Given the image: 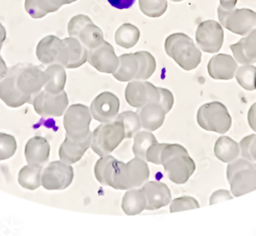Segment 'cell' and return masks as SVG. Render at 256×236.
I'll list each match as a JSON object with an SVG mask.
<instances>
[{
  "label": "cell",
  "mask_w": 256,
  "mask_h": 236,
  "mask_svg": "<svg viewBox=\"0 0 256 236\" xmlns=\"http://www.w3.org/2000/svg\"><path fill=\"white\" fill-rule=\"evenodd\" d=\"M94 175L102 185L117 190L132 189L146 183L150 168L146 161L138 157L124 163L108 155L96 162Z\"/></svg>",
  "instance_id": "6da1fadb"
},
{
  "label": "cell",
  "mask_w": 256,
  "mask_h": 236,
  "mask_svg": "<svg viewBox=\"0 0 256 236\" xmlns=\"http://www.w3.org/2000/svg\"><path fill=\"white\" fill-rule=\"evenodd\" d=\"M161 165L171 182L186 183L196 171V163L188 150L180 144L166 143L160 155Z\"/></svg>",
  "instance_id": "7a4b0ae2"
},
{
  "label": "cell",
  "mask_w": 256,
  "mask_h": 236,
  "mask_svg": "<svg viewBox=\"0 0 256 236\" xmlns=\"http://www.w3.org/2000/svg\"><path fill=\"white\" fill-rule=\"evenodd\" d=\"M6 76L18 94L32 104L34 98L50 80V76L40 66L32 64L16 65L8 70Z\"/></svg>",
  "instance_id": "3957f363"
},
{
  "label": "cell",
  "mask_w": 256,
  "mask_h": 236,
  "mask_svg": "<svg viewBox=\"0 0 256 236\" xmlns=\"http://www.w3.org/2000/svg\"><path fill=\"white\" fill-rule=\"evenodd\" d=\"M166 54L186 71H190L199 66L202 53L194 40L184 33H174L165 41Z\"/></svg>",
  "instance_id": "277c9868"
},
{
  "label": "cell",
  "mask_w": 256,
  "mask_h": 236,
  "mask_svg": "<svg viewBox=\"0 0 256 236\" xmlns=\"http://www.w3.org/2000/svg\"><path fill=\"white\" fill-rule=\"evenodd\" d=\"M227 178L234 196L256 190V163L246 159L232 161L227 167Z\"/></svg>",
  "instance_id": "5b68a950"
},
{
  "label": "cell",
  "mask_w": 256,
  "mask_h": 236,
  "mask_svg": "<svg viewBox=\"0 0 256 236\" xmlns=\"http://www.w3.org/2000/svg\"><path fill=\"white\" fill-rule=\"evenodd\" d=\"M125 139V130L120 121L102 123L92 132L90 147L98 156L112 153Z\"/></svg>",
  "instance_id": "8992f818"
},
{
  "label": "cell",
  "mask_w": 256,
  "mask_h": 236,
  "mask_svg": "<svg viewBox=\"0 0 256 236\" xmlns=\"http://www.w3.org/2000/svg\"><path fill=\"white\" fill-rule=\"evenodd\" d=\"M196 119L202 129L217 133H226L232 126V118L228 109L220 102L202 105L197 112Z\"/></svg>",
  "instance_id": "52a82bcc"
},
{
  "label": "cell",
  "mask_w": 256,
  "mask_h": 236,
  "mask_svg": "<svg viewBox=\"0 0 256 236\" xmlns=\"http://www.w3.org/2000/svg\"><path fill=\"white\" fill-rule=\"evenodd\" d=\"M68 32L70 37L77 39L88 50L97 48L104 41L102 30L88 17L82 14L72 18Z\"/></svg>",
  "instance_id": "ba28073f"
},
{
  "label": "cell",
  "mask_w": 256,
  "mask_h": 236,
  "mask_svg": "<svg viewBox=\"0 0 256 236\" xmlns=\"http://www.w3.org/2000/svg\"><path fill=\"white\" fill-rule=\"evenodd\" d=\"M218 17L221 25L232 33L246 36L256 29V13L248 9L218 8Z\"/></svg>",
  "instance_id": "9c48e42d"
},
{
  "label": "cell",
  "mask_w": 256,
  "mask_h": 236,
  "mask_svg": "<svg viewBox=\"0 0 256 236\" xmlns=\"http://www.w3.org/2000/svg\"><path fill=\"white\" fill-rule=\"evenodd\" d=\"M92 116L88 106L82 104L72 105L66 111L63 121L66 136L77 139L86 138L90 132Z\"/></svg>",
  "instance_id": "30bf717a"
},
{
  "label": "cell",
  "mask_w": 256,
  "mask_h": 236,
  "mask_svg": "<svg viewBox=\"0 0 256 236\" xmlns=\"http://www.w3.org/2000/svg\"><path fill=\"white\" fill-rule=\"evenodd\" d=\"M38 60L44 65L58 64L66 68L68 63V50L62 40L54 36L44 37L36 48Z\"/></svg>",
  "instance_id": "8fae6325"
},
{
  "label": "cell",
  "mask_w": 256,
  "mask_h": 236,
  "mask_svg": "<svg viewBox=\"0 0 256 236\" xmlns=\"http://www.w3.org/2000/svg\"><path fill=\"white\" fill-rule=\"evenodd\" d=\"M74 169L70 164L54 161L44 168L42 175V185L46 189L63 190L72 183Z\"/></svg>",
  "instance_id": "7c38bea8"
},
{
  "label": "cell",
  "mask_w": 256,
  "mask_h": 236,
  "mask_svg": "<svg viewBox=\"0 0 256 236\" xmlns=\"http://www.w3.org/2000/svg\"><path fill=\"white\" fill-rule=\"evenodd\" d=\"M125 99L132 107L140 109L148 103L160 102V87L149 82L134 80L128 83L125 89Z\"/></svg>",
  "instance_id": "4fadbf2b"
},
{
  "label": "cell",
  "mask_w": 256,
  "mask_h": 236,
  "mask_svg": "<svg viewBox=\"0 0 256 236\" xmlns=\"http://www.w3.org/2000/svg\"><path fill=\"white\" fill-rule=\"evenodd\" d=\"M32 105L42 117H60L68 105V98L64 90L57 94L43 90L34 98Z\"/></svg>",
  "instance_id": "5bb4252c"
},
{
  "label": "cell",
  "mask_w": 256,
  "mask_h": 236,
  "mask_svg": "<svg viewBox=\"0 0 256 236\" xmlns=\"http://www.w3.org/2000/svg\"><path fill=\"white\" fill-rule=\"evenodd\" d=\"M196 40L202 51L208 53H217L224 44V30L216 21L206 20L198 26Z\"/></svg>",
  "instance_id": "9a60e30c"
},
{
  "label": "cell",
  "mask_w": 256,
  "mask_h": 236,
  "mask_svg": "<svg viewBox=\"0 0 256 236\" xmlns=\"http://www.w3.org/2000/svg\"><path fill=\"white\" fill-rule=\"evenodd\" d=\"M120 100L110 92H104L92 101L90 106L92 117L102 123L112 122L118 114Z\"/></svg>",
  "instance_id": "2e32d148"
},
{
  "label": "cell",
  "mask_w": 256,
  "mask_h": 236,
  "mask_svg": "<svg viewBox=\"0 0 256 236\" xmlns=\"http://www.w3.org/2000/svg\"><path fill=\"white\" fill-rule=\"evenodd\" d=\"M88 62L100 73L113 74L118 67L119 58L112 45L104 40L97 48L88 50Z\"/></svg>",
  "instance_id": "e0dca14e"
},
{
  "label": "cell",
  "mask_w": 256,
  "mask_h": 236,
  "mask_svg": "<svg viewBox=\"0 0 256 236\" xmlns=\"http://www.w3.org/2000/svg\"><path fill=\"white\" fill-rule=\"evenodd\" d=\"M142 189L146 198V210L159 209L169 205L171 201L170 190L166 184L151 181L146 182Z\"/></svg>",
  "instance_id": "ac0fdd59"
},
{
  "label": "cell",
  "mask_w": 256,
  "mask_h": 236,
  "mask_svg": "<svg viewBox=\"0 0 256 236\" xmlns=\"http://www.w3.org/2000/svg\"><path fill=\"white\" fill-rule=\"evenodd\" d=\"M92 137V132L82 139H73L66 136V139L60 148L61 160L70 165L80 160L86 151L90 147Z\"/></svg>",
  "instance_id": "d6986e66"
},
{
  "label": "cell",
  "mask_w": 256,
  "mask_h": 236,
  "mask_svg": "<svg viewBox=\"0 0 256 236\" xmlns=\"http://www.w3.org/2000/svg\"><path fill=\"white\" fill-rule=\"evenodd\" d=\"M237 63L230 55L214 56L208 63L207 69L210 76L214 80H230L235 76Z\"/></svg>",
  "instance_id": "ffe728a7"
},
{
  "label": "cell",
  "mask_w": 256,
  "mask_h": 236,
  "mask_svg": "<svg viewBox=\"0 0 256 236\" xmlns=\"http://www.w3.org/2000/svg\"><path fill=\"white\" fill-rule=\"evenodd\" d=\"M50 155V145L42 136H34L27 142L25 147V156L28 165L44 166Z\"/></svg>",
  "instance_id": "44dd1931"
},
{
  "label": "cell",
  "mask_w": 256,
  "mask_h": 236,
  "mask_svg": "<svg viewBox=\"0 0 256 236\" xmlns=\"http://www.w3.org/2000/svg\"><path fill=\"white\" fill-rule=\"evenodd\" d=\"M143 129L154 132L160 128L166 117V112L158 103H148L138 111Z\"/></svg>",
  "instance_id": "7402d4cb"
},
{
  "label": "cell",
  "mask_w": 256,
  "mask_h": 236,
  "mask_svg": "<svg viewBox=\"0 0 256 236\" xmlns=\"http://www.w3.org/2000/svg\"><path fill=\"white\" fill-rule=\"evenodd\" d=\"M230 49L238 63L247 65L256 63V29L238 43L231 45Z\"/></svg>",
  "instance_id": "603a6c76"
},
{
  "label": "cell",
  "mask_w": 256,
  "mask_h": 236,
  "mask_svg": "<svg viewBox=\"0 0 256 236\" xmlns=\"http://www.w3.org/2000/svg\"><path fill=\"white\" fill-rule=\"evenodd\" d=\"M118 58V67L113 73L114 77L124 83L136 80L140 70L139 60L136 53L123 54Z\"/></svg>",
  "instance_id": "cb8c5ba5"
},
{
  "label": "cell",
  "mask_w": 256,
  "mask_h": 236,
  "mask_svg": "<svg viewBox=\"0 0 256 236\" xmlns=\"http://www.w3.org/2000/svg\"><path fill=\"white\" fill-rule=\"evenodd\" d=\"M146 205V198L142 189H129L122 198V210L126 215H138L145 210Z\"/></svg>",
  "instance_id": "d4e9b609"
},
{
  "label": "cell",
  "mask_w": 256,
  "mask_h": 236,
  "mask_svg": "<svg viewBox=\"0 0 256 236\" xmlns=\"http://www.w3.org/2000/svg\"><path fill=\"white\" fill-rule=\"evenodd\" d=\"M214 153L217 159L224 162L236 160L240 154V145L228 136L218 138L214 146Z\"/></svg>",
  "instance_id": "484cf974"
},
{
  "label": "cell",
  "mask_w": 256,
  "mask_h": 236,
  "mask_svg": "<svg viewBox=\"0 0 256 236\" xmlns=\"http://www.w3.org/2000/svg\"><path fill=\"white\" fill-rule=\"evenodd\" d=\"M68 50V63L66 69H76L88 61V50L77 39L69 37L63 40Z\"/></svg>",
  "instance_id": "4316f807"
},
{
  "label": "cell",
  "mask_w": 256,
  "mask_h": 236,
  "mask_svg": "<svg viewBox=\"0 0 256 236\" xmlns=\"http://www.w3.org/2000/svg\"><path fill=\"white\" fill-rule=\"evenodd\" d=\"M44 72L50 76V80L44 85V90L53 94L62 92L67 81V75L64 67L58 64L50 65Z\"/></svg>",
  "instance_id": "83f0119b"
},
{
  "label": "cell",
  "mask_w": 256,
  "mask_h": 236,
  "mask_svg": "<svg viewBox=\"0 0 256 236\" xmlns=\"http://www.w3.org/2000/svg\"><path fill=\"white\" fill-rule=\"evenodd\" d=\"M42 166L28 165L23 167L18 173V181L22 188L36 190L42 185Z\"/></svg>",
  "instance_id": "f1b7e54d"
},
{
  "label": "cell",
  "mask_w": 256,
  "mask_h": 236,
  "mask_svg": "<svg viewBox=\"0 0 256 236\" xmlns=\"http://www.w3.org/2000/svg\"><path fill=\"white\" fill-rule=\"evenodd\" d=\"M140 33L136 26L130 24H124L119 27L115 33V43L119 47L130 49L134 47L139 41Z\"/></svg>",
  "instance_id": "f546056e"
},
{
  "label": "cell",
  "mask_w": 256,
  "mask_h": 236,
  "mask_svg": "<svg viewBox=\"0 0 256 236\" xmlns=\"http://www.w3.org/2000/svg\"><path fill=\"white\" fill-rule=\"evenodd\" d=\"M158 142L154 134L148 131H140L134 136L133 152L135 157L146 161V154L153 144Z\"/></svg>",
  "instance_id": "4dcf8cb0"
},
{
  "label": "cell",
  "mask_w": 256,
  "mask_h": 236,
  "mask_svg": "<svg viewBox=\"0 0 256 236\" xmlns=\"http://www.w3.org/2000/svg\"><path fill=\"white\" fill-rule=\"evenodd\" d=\"M116 119L123 123L125 130V139H132L142 128L138 112L126 111L119 114Z\"/></svg>",
  "instance_id": "1f68e13d"
},
{
  "label": "cell",
  "mask_w": 256,
  "mask_h": 236,
  "mask_svg": "<svg viewBox=\"0 0 256 236\" xmlns=\"http://www.w3.org/2000/svg\"><path fill=\"white\" fill-rule=\"evenodd\" d=\"M136 56L139 60L140 70L136 80H148L153 76L156 70V60L150 53L146 51L136 52Z\"/></svg>",
  "instance_id": "d6a6232c"
},
{
  "label": "cell",
  "mask_w": 256,
  "mask_h": 236,
  "mask_svg": "<svg viewBox=\"0 0 256 236\" xmlns=\"http://www.w3.org/2000/svg\"><path fill=\"white\" fill-rule=\"evenodd\" d=\"M236 80L238 84L248 91L256 89V67L251 65L241 66L236 72Z\"/></svg>",
  "instance_id": "836d02e7"
},
{
  "label": "cell",
  "mask_w": 256,
  "mask_h": 236,
  "mask_svg": "<svg viewBox=\"0 0 256 236\" xmlns=\"http://www.w3.org/2000/svg\"><path fill=\"white\" fill-rule=\"evenodd\" d=\"M140 10L144 15L158 18L164 15L168 10L166 0H139Z\"/></svg>",
  "instance_id": "e575fe53"
},
{
  "label": "cell",
  "mask_w": 256,
  "mask_h": 236,
  "mask_svg": "<svg viewBox=\"0 0 256 236\" xmlns=\"http://www.w3.org/2000/svg\"><path fill=\"white\" fill-rule=\"evenodd\" d=\"M17 149L16 140L14 136L0 132V161L14 156Z\"/></svg>",
  "instance_id": "d590c367"
},
{
  "label": "cell",
  "mask_w": 256,
  "mask_h": 236,
  "mask_svg": "<svg viewBox=\"0 0 256 236\" xmlns=\"http://www.w3.org/2000/svg\"><path fill=\"white\" fill-rule=\"evenodd\" d=\"M199 208V202L196 198L185 195V196L179 197L172 200L170 206V211L174 213Z\"/></svg>",
  "instance_id": "8d00e7d4"
},
{
  "label": "cell",
  "mask_w": 256,
  "mask_h": 236,
  "mask_svg": "<svg viewBox=\"0 0 256 236\" xmlns=\"http://www.w3.org/2000/svg\"><path fill=\"white\" fill-rule=\"evenodd\" d=\"M242 155L244 159L256 162V135H250L243 138L240 142Z\"/></svg>",
  "instance_id": "74e56055"
},
{
  "label": "cell",
  "mask_w": 256,
  "mask_h": 236,
  "mask_svg": "<svg viewBox=\"0 0 256 236\" xmlns=\"http://www.w3.org/2000/svg\"><path fill=\"white\" fill-rule=\"evenodd\" d=\"M166 143H159L158 142L151 145L146 152V162H150L155 165H161L160 155Z\"/></svg>",
  "instance_id": "f35d334b"
},
{
  "label": "cell",
  "mask_w": 256,
  "mask_h": 236,
  "mask_svg": "<svg viewBox=\"0 0 256 236\" xmlns=\"http://www.w3.org/2000/svg\"><path fill=\"white\" fill-rule=\"evenodd\" d=\"M160 105L164 108L166 113H168L172 109L174 103V98L172 93L168 89L160 87Z\"/></svg>",
  "instance_id": "ab89813d"
},
{
  "label": "cell",
  "mask_w": 256,
  "mask_h": 236,
  "mask_svg": "<svg viewBox=\"0 0 256 236\" xmlns=\"http://www.w3.org/2000/svg\"><path fill=\"white\" fill-rule=\"evenodd\" d=\"M232 197L230 196V192L226 190H218L212 194L210 198V205L218 203L220 201L225 200L231 199Z\"/></svg>",
  "instance_id": "60d3db41"
},
{
  "label": "cell",
  "mask_w": 256,
  "mask_h": 236,
  "mask_svg": "<svg viewBox=\"0 0 256 236\" xmlns=\"http://www.w3.org/2000/svg\"><path fill=\"white\" fill-rule=\"evenodd\" d=\"M109 4L118 10L130 9L134 4L136 0H108Z\"/></svg>",
  "instance_id": "b9f144b4"
},
{
  "label": "cell",
  "mask_w": 256,
  "mask_h": 236,
  "mask_svg": "<svg viewBox=\"0 0 256 236\" xmlns=\"http://www.w3.org/2000/svg\"><path fill=\"white\" fill-rule=\"evenodd\" d=\"M248 122L251 129L256 132V103L251 106L248 111Z\"/></svg>",
  "instance_id": "7bdbcfd3"
},
{
  "label": "cell",
  "mask_w": 256,
  "mask_h": 236,
  "mask_svg": "<svg viewBox=\"0 0 256 236\" xmlns=\"http://www.w3.org/2000/svg\"><path fill=\"white\" fill-rule=\"evenodd\" d=\"M76 1L77 0H48L50 6H51L53 12H56L63 5L72 4V3L76 2Z\"/></svg>",
  "instance_id": "ee69618b"
},
{
  "label": "cell",
  "mask_w": 256,
  "mask_h": 236,
  "mask_svg": "<svg viewBox=\"0 0 256 236\" xmlns=\"http://www.w3.org/2000/svg\"><path fill=\"white\" fill-rule=\"evenodd\" d=\"M220 7L225 9V10H232V9L235 8L238 0H220Z\"/></svg>",
  "instance_id": "f6af8a7d"
},
{
  "label": "cell",
  "mask_w": 256,
  "mask_h": 236,
  "mask_svg": "<svg viewBox=\"0 0 256 236\" xmlns=\"http://www.w3.org/2000/svg\"><path fill=\"white\" fill-rule=\"evenodd\" d=\"M7 73H8V68H7L4 59L2 58V56L0 55V81L6 76Z\"/></svg>",
  "instance_id": "bcb514c9"
},
{
  "label": "cell",
  "mask_w": 256,
  "mask_h": 236,
  "mask_svg": "<svg viewBox=\"0 0 256 236\" xmlns=\"http://www.w3.org/2000/svg\"><path fill=\"white\" fill-rule=\"evenodd\" d=\"M6 39V31L4 26L0 24V50L2 49V44Z\"/></svg>",
  "instance_id": "7dc6e473"
},
{
  "label": "cell",
  "mask_w": 256,
  "mask_h": 236,
  "mask_svg": "<svg viewBox=\"0 0 256 236\" xmlns=\"http://www.w3.org/2000/svg\"><path fill=\"white\" fill-rule=\"evenodd\" d=\"M171 1H172V2L174 3H180L181 2V1H182V0H171Z\"/></svg>",
  "instance_id": "c3c4849f"
}]
</instances>
